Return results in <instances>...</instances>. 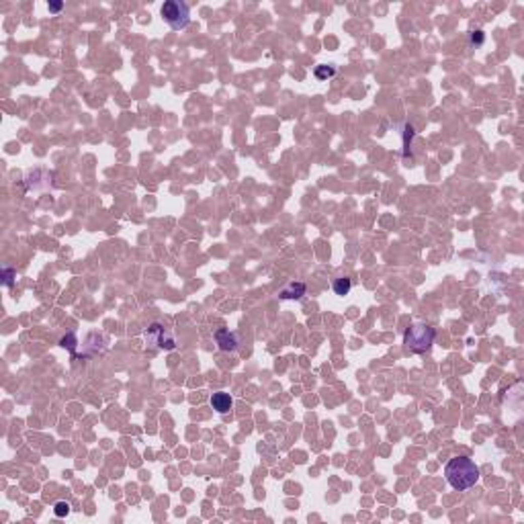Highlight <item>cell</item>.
I'll list each match as a JSON object with an SVG mask.
<instances>
[{"label":"cell","mask_w":524,"mask_h":524,"mask_svg":"<svg viewBox=\"0 0 524 524\" xmlns=\"http://www.w3.org/2000/svg\"><path fill=\"white\" fill-rule=\"evenodd\" d=\"M445 477L453 489L465 491L479 481V467L469 457H455L447 463Z\"/></svg>","instance_id":"6da1fadb"},{"label":"cell","mask_w":524,"mask_h":524,"mask_svg":"<svg viewBox=\"0 0 524 524\" xmlns=\"http://www.w3.org/2000/svg\"><path fill=\"white\" fill-rule=\"evenodd\" d=\"M434 336H436V332H434L432 326L418 322V324H412L410 328L405 330V334H403V344H405V348H407L410 353L420 355V353H426L428 348L432 346Z\"/></svg>","instance_id":"7a4b0ae2"},{"label":"cell","mask_w":524,"mask_h":524,"mask_svg":"<svg viewBox=\"0 0 524 524\" xmlns=\"http://www.w3.org/2000/svg\"><path fill=\"white\" fill-rule=\"evenodd\" d=\"M160 15L168 23V27L174 29V31H183V29H187L189 23H191V9H189V5L179 3V0H168V3H164Z\"/></svg>","instance_id":"3957f363"},{"label":"cell","mask_w":524,"mask_h":524,"mask_svg":"<svg viewBox=\"0 0 524 524\" xmlns=\"http://www.w3.org/2000/svg\"><path fill=\"white\" fill-rule=\"evenodd\" d=\"M145 344L152 351H174L177 348V340H174L172 332L162 324H152L145 330Z\"/></svg>","instance_id":"277c9868"},{"label":"cell","mask_w":524,"mask_h":524,"mask_svg":"<svg viewBox=\"0 0 524 524\" xmlns=\"http://www.w3.org/2000/svg\"><path fill=\"white\" fill-rule=\"evenodd\" d=\"M215 342H217V346L221 348L223 353H234L236 348H238V336H236L234 332L225 330V328H221V330L215 332Z\"/></svg>","instance_id":"5b68a950"},{"label":"cell","mask_w":524,"mask_h":524,"mask_svg":"<svg viewBox=\"0 0 524 524\" xmlns=\"http://www.w3.org/2000/svg\"><path fill=\"white\" fill-rule=\"evenodd\" d=\"M231 405H234V399H231L229 393L219 391V393H213V395H211V407H213L217 414H227V412L231 410Z\"/></svg>","instance_id":"8992f818"},{"label":"cell","mask_w":524,"mask_h":524,"mask_svg":"<svg viewBox=\"0 0 524 524\" xmlns=\"http://www.w3.org/2000/svg\"><path fill=\"white\" fill-rule=\"evenodd\" d=\"M305 295V285L303 283H289L283 291H281V299H301Z\"/></svg>","instance_id":"52a82bcc"},{"label":"cell","mask_w":524,"mask_h":524,"mask_svg":"<svg viewBox=\"0 0 524 524\" xmlns=\"http://www.w3.org/2000/svg\"><path fill=\"white\" fill-rule=\"evenodd\" d=\"M313 74H315L317 80H330V78L336 76V68H334V66H328V64H322V66H315Z\"/></svg>","instance_id":"ba28073f"},{"label":"cell","mask_w":524,"mask_h":524,"mask_svg":"<svg viewBox=\"0 0 524 524\" xmlns=\"http://www.w3.org/2000/svg\"><path fill=\"white\" fill-rule=\"evenodd\" d=\"M351 287H353V283H351V279H346V277L336 279L334 285H332V289H334L336 295H346L348 291H351Z\"/></svg>","instance_id":"9c48e42d"},{"label":"cell","mask_w":524,"mask_h":524,"mask_svg":"<svg viewBox=\"0 0 524 524\" xmlns=\"http://www.w3.org/2000/svg\"><path fill=\"white\" fill-rule=\"evenodd\" d=\"M76 344H78V338H76V334L74 332H70V334H66L62 340H60V346L62 348H68V351L76 357Z\"/></svg>","instance_id":"30bf717a"},{"label":"cell","mask_w":524,"mask_h":524,"mask_svg":"<svg viewBox=\"0 0 524 524\" xmlns=\"http://www.w3.org/2000/svg\"><path fill=\"white\" fill-rule=\"evenodd\" d=\"M53 514H55L57 518L68 516V514H70V504H68V502H55V504H53Z\"/></svg>","instance_id":"8fae6325"},{"label":"cell","mask_w":524,"mask_h":524,"mask_svg":"<svg viewBox=\"0 0 524 524\" xmlns=\"http://www.w3.org/2000/svg\"><path fill=\"white\" fill-rule=\"evenodd\" d=\"M483 41H485V35H483V31H473L471 35H469V43L471 45H483Z\"/></svg>","instance_id":"7c38bea8"},{"label":"cell","mask_w":524,"mask_h":524,"mask_svg":"<svg viewBox=\"0 0 524 524\" xmlns=\"http://www.w3.org/2000/svg\"><path fill=\"white\" fill-rule=\"evenodd\" d=\"M15 277H17V273H15L13 269H5V271H3V283H5L7 287H11V285L15 283Z\"/></svg>","instance_id":"4fadbf2b"},{"label":"cell","mask_w":524,"mask_h":524,"mask_svg":"<svg viewBox=\"0 0 524 524\" xmlns=\"http://www.w3.org/2000/svg\"><path fill=\"white\" fill-rule=\"evenodd\" d=\"M47 9H49V13H60L64 9V3H49Z\"/></svg>","instance_id":"5bb4252c"}]
</instances>
